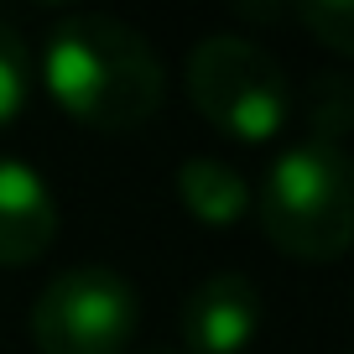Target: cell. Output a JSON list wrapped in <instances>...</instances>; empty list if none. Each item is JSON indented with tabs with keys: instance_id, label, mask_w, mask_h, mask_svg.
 <instances>
[{
	"instance_id": "cell-10",
	"label": "cell",
	"mask_w": 354,
	"mask_h": 354,
	"mask_svg": "<svg viewBox=\"0 0 354 354\" xmlns=\"http://www.w3.org/2000/svg\"><path fill=\"white\" fill-rule=\"evenodd\" d=\"M297 16H302V26H313V32L333 47V53H349L354 47V6L349 0H308Z\"/></svg>"
},
{
	"instance_id": "cell-8",
	"label": "cell",
	"mask_w": 354,
	"mask_h": 354,
	"mask_svg": "<svg viewBox=\"0 0 354 354\" xmlns=\"http://www.w3.org/2000/svg\"><path fill=\"white\" fill-rule=\"evenodd\" d=\"M26 94H32V53H26V37L0 21V131L26 110Z\"/></svg>"
},
{
	"instance_id": "cell-6",
	"label": "cell",
	"mask_w": 354,
	"mask_h": 354,
	"mask_svg": "<svg viewBox=\"0 0 354 354\" xmlns=\"http://www.w3.org/2000/svg\"><path fill=\"white\" fill-rule=\"evenodd\" d=\"M57 234V198L16 156H0V266H32Z\"/></svg>"
},
{
	"instance_id": "cell-4",
	"label": "cell",
	"mask_w": 354,
	"mask_h": 354,
	"mask_svg": "<svg viewBox=\"0 0 354 354\" xmlns=\"http://www.w3.org/2000/svg\"><path fill=\"white\" fill-rule=\"evenodd\" d=\"M141 323V297L120 271L73 266L32 302V344L42 354H120Z\"/></svg>"
},
{
	"instance_id": "cell-9",
	"label": "cell",
	"mask_w": 354,
	"mask_h": 354,
	"mask_svg": "<svg viewBox=\"0 0 354 354\" xmlns=\"http://www.w3.org/2000/svg\"><path fill=\"white\" fill-rule=\"evenodd\" d=\"M308 120H313V141L318 146H339V136L354 125V94H349V78L344 73H323L313 84Z\"/></svg>"
},
{
	"instance_id": "cell-1",
	"label": "cell",
	"mask_w": 354,
	"mask_h": 354,
	"mask_svg": "<svg viewBox=\"0 0 354 354\" xmlns=\"http://www.w3.org/2000/svg\"><path fill=\"white\" fill-rule=\"evenodd\" d=\"M42 78L47 94L88 131H136L167 100L151 42L104 11H73L47 32Z\"/></svg>"
},
{
	"instance_id": "cell-2",
	"label": "cell",
	"mask_w": 354,
	"mask_h": 354,
	"mask_svg": "<svg viewBox=\"0 0 354 354\" xmlns=\"http://www.w3.org/2000/svg\"><path fill=\"white\" fill-rule=\"evenodd\" d=\"M261 230L292 261H339L354 234V183L339 146L302 141L277 156L261 183Z\"/></svg>"
},
{
	"instance_id": "cell-3",
	"label": "cell",
	"mask_w": 354,
	"mask_h": 354,
	"mask_svg": "<svg viewBox=\"0 0 354 354\" xmlns=\"http://www.w3.org/2000/svg\"><path fill=\"white\" fill-rule=\"evenodd\" d=\"M188 100L214 131L234 141H271L287 125L292 88L287 73L261 42L234 32H214L188 57Z\"/></svg>"
},
{
	"instance_id": "cell-5",
	"label": "cell",
	"mask_w": 354,
	"mask_h": 354,
	"mask_svg": "<svg viewBox=\"0 0 354 354\" xmlns=\"http://www.w3.org/2000/svg\"><path fill=\"white\" fill-rule=\"evenodd\" d=\"M261 318V287L240 271H219L183 297V339L193 354H240L255 339Z\"/></svg>"
},
{
	"instance_id": "cell-7",
	"label": "cell",
	"mask_w": 354,
	"mask_h": 354,
	"mask_svg": "<svg viewBox=\"0 0 354 354\" xmlns=\"http://www.w3.org/2000/svg\"><path fill=\"white\" fill-rule=\"evenodd\" d=\"M177 198L193 219L203 224H240L250 214V188L234 167L214 162V156H188L177 167Z\"/></svg>"
}]
</instances>
